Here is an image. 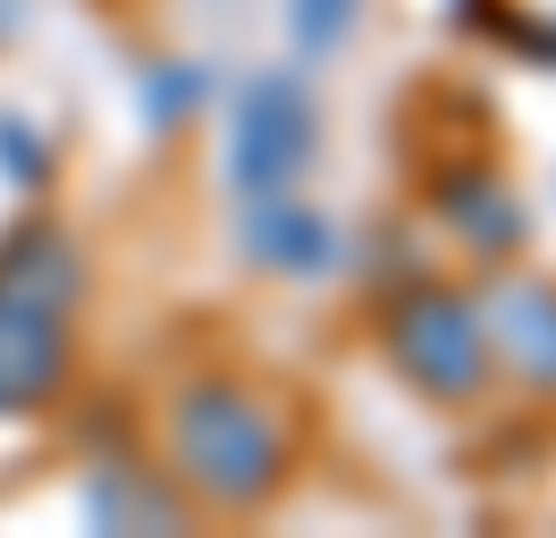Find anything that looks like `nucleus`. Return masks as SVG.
Listing matches in <instances>:
<instances>
[{
    "mask_svg": "<svg viewBox=\"0 0 556 538\" xmlns=\"http://www.w3.org/2000/svg\"><path fill=\"white\" fill-rule=\"evenodd\" d=\"M295 17H304V34H320V17H329V0H304Z\"/></svg>",
    "mask_w": 556,
    "mask_h": 538,
    "instance_id": "5",
    "label": "nucleus"
},
{
    "mask_svg": "<svg viewBox=\"0 0 556 538\" xmlns=\"http://www.w3.org/2000/svg\"><path fill=\"white\" fill-rule=\"evenodd\" d=\"M405 370L421 387H439V396H464L481 379V320L447 295H421L405 311Z\"/></svg>",
    "mask_w": 556,
    "mask_h": 538,
    "instance_id": "4",
    "label": "nucleus"
},
{
    "mask_svg": "<svg viewBox=\"0 0 556 538\" xmlns=\"http://www.w3.org/2000/svg\"><path fill=\"white\" fill-rule=\"evenodd\" d=\"M9 17H17V0H0V34H9Z\"/></svg>",
    "mask_w": 556,
    "mask_h": 538,
    "instance_id": "6",
    "label": "nucleus"
},
{
    "mask_svg": "<svg viewBox=\"0 0 556 538\" xmlns=\"http://www.w3.org/2000/svg\"><path fill=\"white\" fill-rule=\"evenodd\" d=\"M304 152H313V134H304V101H295V85H253V101H244V127H237V185L244 194L270 202L295 168H304Z\"/></svg>",
    "mask_w": 556,
    "mask_h": 538,
    "instance_id": "3",
    "label": "nucleus"
},
{
    "mask_svg": "<svg viewBox=\"0 0 556 538\" xmlns=\"http://www.w3.org/2000/svg\"><path fill=\"white\" fill-rule=\"evenodd\" d=\"M177 446H186V471L203 479L211 497H262L278 479V430L244 396H228V387H203L186 404Z\"/></svg>",
    "mask_w": 556,
    "mask_h": 538,
    "instance_id": "2",
    "label": "nucleus"
},
{
    "mask_svg": "<svg viewBox=\"0 0 556 538\" xmlns=\"http://www.w3.org/2000/svg\"><path fill=\"white\" fill-rule=\"evenodd\" d=\"M76 295V253L51 228L17 235L0 253V412L42 404V387L60 379V320Z\"/></svg>",
    "mask_w": 556,
    "mask_h": 538,
    "instance_id": "1",
    "label": "nucleus"
}]
</instances>
